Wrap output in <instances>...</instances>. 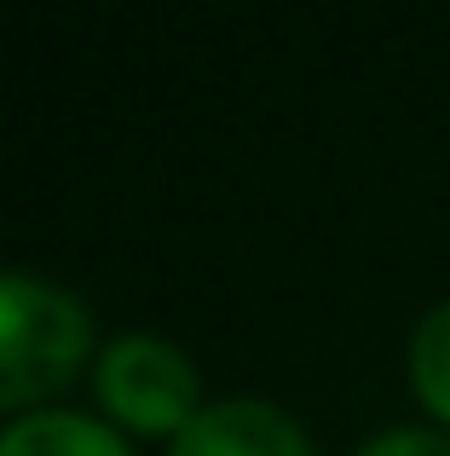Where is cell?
I'll return each mask as SVG.
<instances>
[{
  "label": "cell",
  "instance_id": "obj_3",
  "mask_svg": "<svg viewBox=\"0 0 450 456\" xmlns=\"http://www.w3.org/2000/svg\"><path fill=\"white\" fill-rule=\"evenodd\" d=\"M168 456H317L306 428L271 399H214L173 434Z\"/></svg>",
  "mask_w": 450,
  "mask_h": 456
},
{
  "label": "cell",
  "instance_id": "obj_1",
  "mask_svg": "<svg viewBox=\"0 0 450 456\" xmlns=\"http://www.w3.org/2000/svg\"><path fill=\"white\" fill-rule=\"evenodd\" d=\"M92 353V312L41 272L0 266V411L58 393Z\"/></svg>",
  "mask_w": 450,
  "mask_h": 456
},
{
  "label": "cell",
  "instance_id": "obj_6",
  "mask_svg": "<svg viewBox=\"0 0 450 456\" xmlns=\"http://www.w3.org/2000/svg\"><path fill=\"white\" fill-rule=\"evenodd\" d=\"M358 456H450V434H439V428H387V434L364 439Z\"/></svg>",
  "mask_w": 450,
  "mask_h": 456
},
{
  "label": "cell",
  "instance_id": "obj_5",
  "mask_svg": "<svg viewBox=\"0 0 450 456\" xmlns=\"http://www.w3.org/2000/svg\"><path fill=\"white\" fill-rule=\"evenodd\" d=\"M410 381H416V399L450 428V301L433 306L410 335Z\"/></svg>",
  "mask_w": 450,
  "mask_h": 456
},
{
  "label": "cell",
  "instance_id": "obj_4",
  "mask_svg": "<svg viewBox=\"0 0 450 456\" xmlns=\"http://www.w3.org/2000/svg\"><path fill=\"white\" fill-rule=\"evenodd\" d=\"M0 456H133L122 428L87 411H29L0 428Z\"/></svg>",
  "mask_w": 450,
  "mask_h": 456
},
{
  "label": "cell",
  "instance_id": "obj_2",
  "mask_svg": "<svg viewBox=\"0 0 450 456\" xmlns=\"http://www.w3.org/2000/svg\"><path fill=\"white\" fill-rule=\"evenodd\" d=\"M99 404L116 422L139 434H180L203 404H197V364L180 341L150 330H122L104 341L99 370H92Z\"/></svg>",
  "mask_w": 450,
  "mask_h": 456
}]
</instances>
